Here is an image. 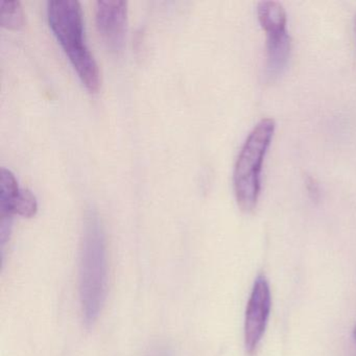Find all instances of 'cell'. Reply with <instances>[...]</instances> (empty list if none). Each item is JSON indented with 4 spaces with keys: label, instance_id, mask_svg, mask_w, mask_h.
Segmentation results:
<instances>
[{
    "label": "cell",
    "instance_id": "1",
    "mask_svg": "<svg viewBox=\"0 0 356 356\" xmlns=\"http://www.w3.org/2000/svg\"><path fill=\"white\" fill-rule=\"evenodd\" d=\"M106 241L99 216L86 214L80 258V296L83 318L87 326L95 324L107 293Z\"/></svg>",
    "mask_w": 356,
    "mask_h": 356
},
{
    "label": "cell",
    "instance_id": "2",
    "mask_svg": "<svg viewBox=\"0 0 356 356\" xmlns=\"http://www.w3.org/2000/svg\"><path fill=\"white\" fill-rule=\"evenodd\" d=\"M47 18L54 34L63 47L82 82L91 92L99 87V70L84 39L83 12L78 0H51Z\"/></svg>",
    "mask_w": 356,
    "mask_h": 356
},
{
    "label": "cell",
    "instance_id": "3",
    "mask_svg": "<svg viewBox=\"0 0 356 356\" xmlns=\"http://www.w3.org/2000/svg\"><path fill=\"white\" fill-rule=\"evenodd\" d=\"M272 118L260 120L245 139L235 163L233 174L235 197L241 211L249 213L257 206L261 188V172L264 158L274 136Z\"/></svg>",
    "mask_w": 356,
    "mask_h": 356
},
{
    "label": "cell",
    "instance_id": "4",
    "mask_svg": "<svg viewBox=\"0 0 356 356\" xmlns=\"http://www.w3.org/2000/svg\"><path fill=\"white\" fill-rule=\"evenodd\" d=\"M257 14L266 36V76L274 81L284 72L291 56L286 13L277 1H262L258 5Z\"/></svg>",
    "mask_w": 356,
    "mask_h": 356
},
{
    "label": "cell",
    "instance_id": "5",
    "mask_svg": "<svg viewBox=\"0 0 356 356\" xmlns=\"http://www.w3.org/2000/svg\"><path fill=\"white\" fill-rule=\"evenodd\" d=\"M272 307L270 285L264 275H258L254 282L245 318V349L249 356L257 353L268 326Z\"/></svg>",
    "mask_w": 356,
    "mask_h": 356
},
{
    "label": "cell",
    "instance_id": "6",
    "mask_svg": "<svg viewBox=\"0 0 356 356\" xmlns=\"http://www.w3.org/2000/svg\"><path fill=\"white\" fill-rule=\"evenodd\" d=\"M97 32L112 53L122 51L126 34L128 3L124 0H99L95 7Z\"/></svg>",
    "mask_w": 356,
    "mask_h": 356
},
{
    "label": "cell",
    "instance_id": "7",
    "mask_svg": "<svg viewBox=\"0 0 356 356\" xmlns=\"http://www.w3.org/2000/svg\"><path fill=\"white\" fill-rule=\"evenodd\" d=\"M17 180L11 170L3 168L0 170V243L5 245L11 234L12 212L16 195L19 193Z\"/></svg>",
    "mask_w": 356,
    "mask_h": 356
},
{
    "label": "cell",
    "instance_id": "8",
    "mask_svg": "<svg viewBox=\"0 0 356 356\" xmlns=\"http://www.w3.org/2000/svg\"><path fill=\"white\" fill-rule=\"evenodd\" d=\"M24 12L18 0L0 1V24L3 28L19 30L24 26Z\"/></svg>",
    "mask_w": 356,
    "mask_h": 356
},
{
    "label": "cell",
    "instance_id": "9",
    "mask_svg": "<svg viewBox=\"0 0 356 356\" xmlns=\"http://www.w3.org/2000/svg\"><path fill=\"white\" fill-rule=\"evenodd\" d=\"M37 210L38 203L34 193L30 189L20 188L12 207L13 214H18L24 218H32L37 213Z\"/></svg>",
    "mask_w": 356,
    "mask_h": 356
},
{
    "label": "cell",
    "instance_id": "10",
    "mask_svg": "<svg viewBox=\"0 0 356 356\" xmlns=\"http://www.w3.org/2000/svg\"><path fill=\"white\" fill-rule=\"evenodd\" d=\"M353 337H354V339H355V341H356V325H355V326H354V329H353Z\"/></svg>",
    "mask_w": 356,
    "mask_h": 356
}]
</instances>
